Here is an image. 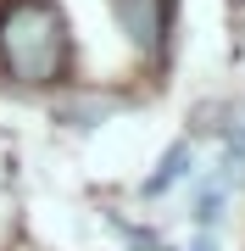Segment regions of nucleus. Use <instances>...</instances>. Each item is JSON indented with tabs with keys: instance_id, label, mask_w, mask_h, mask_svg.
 <instances>
[{
	"instance_id": "3",
	"label": "nucleus",
	"mask_w": 245,
	"mask_h": 251,
	"mask_svg": "<svg viewBox=\"0 0 245 251\" xmlns=\"http://www.w3.org/2000/svg\"><path fill=\"white\" fill-rule=\"evenodd\" d=\"M195 251H218V246H212V234H206V240H200V246H195Z\"/></svg>"
},
{
	"instance_id": "1",
	"label": "nucleus",
	"mask_w": 245,
	"mask_h": 251,
	"mask_svg": "<svg viewBox=\"0 0 245 251\" xmlns=\"http://www.w3.org/2000/svg\"><path fill=\"white\" fill-rule=\"evenodd\" d=\"M0 67L17 84H56L67 67V23L50 0H11L0 11Z\"/></svg>"
},
{
	"instance_id": "2",
	"label": "nucleus",
	"mask_w": 245,
	"mask_h": 251,
	"mask_svg": "<svg viewBox=\"0 0 245 251\" xmlns=\"http://www.w3.org/2000/svg\"><path fill=\"white\" fill-rule=\"evenodd\" d=\"M184 162H190V145H173V151H167V162H162V173H156V179H145V196H162L167 184H178Z\"/></svg>"
}]
</instances>
